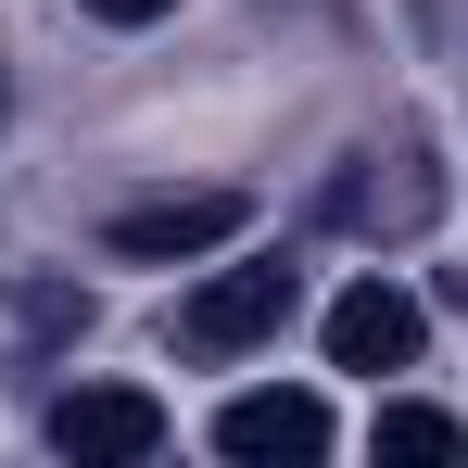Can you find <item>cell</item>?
<instances>
[{
  "instance_id": "cell-1",
  "label": "cell",
  "mask_w": 468,
  "mask_h": 468,
  "mask_svg": "<svg viewBox=\"0 0 468 468\" xmlns=\"http://www.w3.org/2000/svg\"><path fill=\"white\" fill-rule=\"evenodd\" d=\"M304 304V279L279 266V253H253V266H216L190 304H177V355H253V342H279Z\"/></svg>"
},
{
  "instance_id": "cell-2",
  "label": "cell",
  "mask_w": 468,
  "mask_h": 468,
  "mask_svg": "<svg viewBox=\"0 0 468 468\" xmlns=\"http://www.w3.org/2000/svg\"><path fill=\"white\" fill-rule=\"evenodd\" d=\"M51 443H64L77 468H140V456H165V405L127 392V380H77L64 405H51Z\"/></svg>"
},
{
  "instance_id": "cell-3",
  "label": "cell",
  "mask_w": 468,
  "mask_h": 468,
  "mask_svg": "<svg viewBox=\"0 0 468 468\" xmlns=\"http://www.w3.org/2000/svg\"><path fill=\"white\" fill-rule=\"evenodd\" d=\"M253 229V203L240 190H165V203H127L114 216V253L127 266H177V253H216V240Z\"/></svg>"
},
{
  "instance_id": "cell-4",
  "label": "cell",
  "mask_w": 468,
  "mask_h": 468,
  "mask_svg": "<svg viewBox=\"0 0 468 468\" xmlns=\"http://www.w3.org/2000/svg\"><path fill=\"white\" fill-rule=\"evenodd\" d=\"M216 456L304 468V456H329V405H316V392H229V405H216Z\"/></svg>"
},
{
  "instance_id": "cell-5",
  "label": "cell",
  "mask_w": 468,
  "mask_h": 468,
  "mask_svg": "<svg viewBox=\"0 0 468 468\" xmlns=\"http://www.w3.org/2000/svg\"><path fill=\"white\" fill-rule=\"evenodd\" d=\"M418 342H431V316H418V292H392V279H355L342 304H329V367H418Z\"/></svg>"
},
{
  "instance_id": "cell-6",
  "label": "cell",
  "mask_w": 468,
  "mask_h": 468,
  "mask_svg": "<svg viewBox=\"0 0 468 468\" xmlns=\"http://www.w3.org/2000/svg\"><path fill=\"white\" fill-rule=\"evenodd\" d=\"M329 216H342V229H418V216H431L418 153H405V177H342V190H329Z\"/></svg>"
},
{
  "instance_id": "cell-7",
  "label": "cell",
  "mask_w": 468,
  "mask_h": 468,
  "mask_svg": "<svg viewBox=\"0 0 468 468\" xmlns=\"http://www.w3.org/2000/svg\"><path fill=\"white\" fill-rule=\"evenodd\" d=\"M367 443H380V456H431V468L468 456V431L443 418V405H380V431H367Z\"/></svg>"
},
{
  "instance_id": "cell-8",
  "label": "cell",
  "mask_w": 468,
  "mask_h": 468,
  "mask_svg": "<svg viewBox=\"0 0 468 468\" xmlns=\"http://www.w3.org/2000/svg\"><path fill=\"white\" fill-rule=\"evenodd\" d=\"M26 329H38V342H64V329H89V292H26Z\"/></svg>"
},
{
  "instance_id": "cell-9",
  "label": "cell",
  "mask_w": 468,
  "mask_h": 468,
  "mask_svg": "<svg viewBox=\"0 0 468 468\" xmlns=\"http://www.w3.org/2000/svg\"><path fill=\"white\" fill-rule=\"evenodd\" d=\"M101 26H153V13H177V0H89Z\"/></svg>"
},
{
  "instance_id": "cell-10",
  "label": "cell",
  "mask_w": 468,
  "mask_h": 468,
  "mask_svg": "<svg viewBox=\"0 0 468 468\" xmlns=\"http://www.w3.org/2000/svg\"><path fill=\"white\" fill-rule=\"evenodd\" d=\"M456 292H468V279H456Z\"/></svg>"
}]
</instances>
